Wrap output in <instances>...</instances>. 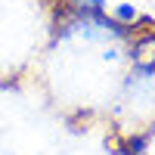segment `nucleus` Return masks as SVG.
<instances>
[{"mask_svg": "<svg viewBox=\"0 0 155 155\" xmlns=\"http://www.w3.org/2000/svg\"><path fill=\"white\" fill-rule=\"evenodd\" d=\"M59 9L68 16H102L106 0H59Z\"/></svg>", "mask_w": 155, "mask_h": 155, "instance_id": "nucleus-3", "label": "nucleus"}, {"mask_svg": "<svg viewBox=\"0 0 155 155\" xmlns=\"http://www.w3.org/2000/svg\"><path fill=\"white\" fill-rule=\"evenodd\" d=\"M146 143H149V137H146V134H143V137H134V140H127V143L121 146V152H124V155H143Z\"/></svg>", "mask_w": 155, "mask_h": 155, "instance_id": "nucleus-4", "label": "nucleus"}, {"mask_svg": "<svg viewBox=\"0 0 155 155\" xmlns=\"http://www.w3.org/2000/svg\"><path fill=\"white\" fill-rule=\"evenodd\" d=\"M130 59H134V68H152L155 71V25L149 31H143V34L134 37Z\"/></svg>", "mask_w": 155, "mask_h": 155, "instance_id": "nucleus-1", "label": "nucleus"}, {"mask_svg": "<svg viewBox=\"0 0 155 155\" xmlns=\"http://www.w3.org/2000/svg\"><path fill=\"white\" fill-rule=\"evenodd\" d=\"M112 19L118 22L121 28H127V31H134L137 25H155V22H152L149 16H143L134 3H118V6L112 9Z\"/></svg>", "mask_w": 155, "mask_h": 155, "instance_id": "nucleus-2", "label": "nucleus"}]
</instances>
